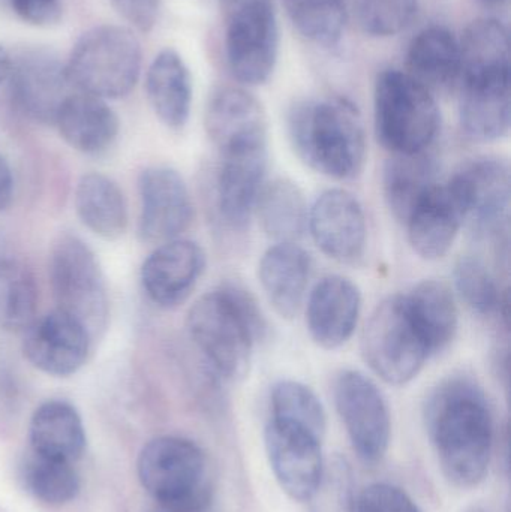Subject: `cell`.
I'll use <instances>...</instances> for the list:
<instances>
[{"label":"cell","instance_id":"cell-1","mask_svg":"<svg viewBox=\"0 0 511 512\" xmlns=\"http://www.w3.org/2000/svg\"><path fill=\"white\" fill-rule=\"evenodd\" d=\"M425 424L444 477L459 489L483 483L494 451V415L485 391L468 378H450L429 394Z\"/></svg>","mask_w":511,"mask_h":512},{"label":"cell","instance_id":"cell-2","mask_svg":"<svg viewBox=\"0 0 511 512\" xmlns=\"http://www.w3.org/2000/svg\"><path fill=\"white\" fill-rule=\"evenodd\" d=\"M288 134L306 165L335 180H353L366 164L365 125L359 108L348 99H309L291 107Z\"/></svg>","mask_w":511,"mask_h":512},{"label":"cell","instance_id":"cell-3","mask_svg":"<svg viewBox=\"0 0 511 512\" xmlns=\"http://www.w3.org/2000/svg\"><path fill=\"white\" fill-rule=\"evenodd\" d=\"M188 331L218 378L237 382L248 375L255 343L266 325L254 298L230 283L195 301Z\"/></svg>","mask_w":511,"mask_h":512},{"label":"cell","instance_id":"cell-4","mask_svg":"<svg viewBox=\"0 0 511 512\" xmlns=\"http://www.w3.org/2000/svg\"><path fill=\"white\" fill-rule=\"evenodd\" d=\"M141 486L165 512H201L213 493L210 462L203 448L182 436H159L137 460Z\"/></svg>","mask_w":511,"mask_h":512},{"label":"cell","instance_id":"cell-5","mask_svg":"<svg viewBox=\"0 0 511 512\" xmlns=\"http://www.w3.org/2000/svg\"><path fill=\"white\" fill-rule=\"evenodd\" d=\"M375 134L393 155L426 152L437 140L441 111L432 90L407 71L386 69L374 90Z\"/></svg>","mask_w":511,"mask_h":512},{"label":"cell","instance_id":"cell-6","mask_svg":"<svg viewBox=\"0 0 511 512\" xmlns=\"http://www.w3.org/2000/svg\"><path fill=\"white\" fill-rule=\"evenodd\" d=\"M143 53L131 27L102 24L78 38L66 60L72 89L96 98L119 99L138 83Z\"/></svg>","mask_w":511,"mask_h":512},{"label":"cell","instance_id":"cell-7","mask_svg":"<svg viewBox=\"0 0 511 512\" xmlns=\"http://www.w3.org/2000/svg\"><path fill=\"white\" fill-rule=\"evenodd\" d=\"M362 352L372 372L387 384L401 387L422 372L432 352L405 294L375 307L363 330Z\"/></svg>","mask_w":511,"mask_h":512},{"label":"cell","instance_id":"cell-8","mask_svg":"<svg viewBox=\"0 0 511 512\" xmlns=\"http://www.w3.org/2000/svg\"><path fill=\"white\" fill-rule=\"evenodd\" d=\"M219 5L231 75L245 86L266 83L279 56L275 0H219Z\"/></svg>","mask_w":511,"mask_h":512},{"label":"cell","instance_id":"cell-9","mask_svg":"<svg viewBox=\"0 0 511 512\" xmlns=\"http://www.w3.org/2000/svg\"><path fill=\"white\" fill-rule=\"evenodd\" d=\"M50 283L57 310L77 319L92 340L104 333L110 318L107 288L98 259L83 240L63 234L54 242Z\"/></svg>","mask_w":511,"mask_h":512},{"label":"cell","instance_id":"cell-10","mask_svg":"<svg viewBox=\"0 0 511 512\" xmlns=\"http://www.w3.org/2000/svg\"><path fill=\"white\" fill-rule=\"evenodd\" d=\"M336 411L353 450L366 465L387 454L392 435L389 406L372 379L357 370H342L333 382Z\"/></svg>","mask_w":511,"mask_h":512},{"label":"cell","instance_id":"cell-11","mask_svg":"<svg viewBox=\"0 0 511 512\" xmlns=\"http://www.w3.org/2000/svg\"><path fill=\"white\" fill-rule=\"evenodd\" d=\"M270 468L282 492L296 502H309L323 481V439L308 430L270 418L264 429Z\"/></svg>","mask_w":511,"mask_h":512},{"label":"cell","instance_id":"cell-12","mask_svg":"<svg viewBox=\"0 0 511 512\" xmlns=\"http://www.w3.org/2000/svg\"><path fill=\"white\" fill-rule=\"evenodd\" d=\"M8 81L15 107L35 122L54 123L72 93L65 63L48 48H26L11 54Z\"/></svg>","mask_w":511,"mask_h":512},{"label":"cell","instance_id":"cell-13","mask_svg":"<svg viewBox=\"0 0 511 512\" xmlns=\"http://www.w3.org/2000/svg\"><path fill=\"white\" fill-rule=\"evenodd\" d=\"M464 210L465 224L480 236L503 233L510 209V168L498 158L465 164L449 179Z\"/></svg>","mask_w":511,"mask_h":512},{"label":"cell","instance_id":"cell-14","mask_svg":"<svg viewBox=\"0 0 511 512\" xmlns=\"http://www.w3.org/2000/svg\"><path fill=\"white\" fill-rule=\"evenodd\" d=\"M141 212L138 236L162 245L179 239L194 219V206L183 177L173 168L150 167L138 179Z\"/></svg>","mask_w":511,"mask_h":512},{"label":"cell","instance_id":"cell-15","mask_svg":"<svg viewBox=\"0 0 511 512\" xmlns=\"http://www.w3.org/2000/svg\"><path fill=\"white\" fill-rule=\"evenodd\" d=\"M459 89V122L470 140L492 143L509 134L510 66L465 72Z\"/></svg>","mask_w":511,"mask_h":512},{"label":"cell","instance_id":"cell-16","mask_svg":"<svg viewBox=\"0 0 511 512\" xmlns=\"http://www.w3.org/2000/svg\"><path fill=\"white\" fill-rule=\"evenodd\" d=\"M308 231L323 254L341 264H359L368 245L365 210L356 195L329 189L309 209Z\"/></svg>","mask_w":511,"mask_h":512},{"label":"cell","instance_id":"cell-17","mask_svg":"<svg viewBox=\"0 0 511 512\" xmlns=\"http://www.w3.org/2000/svg\"><path fill=\"white\" fill-rule=\"evenodd\" d=\"M90 343L92 337L77 319L54 310L24 331L23 354L42 373L66 378L86 364Z\"/></svg>","mask_w":511,"mask_h":512},{"label":"cell","instance_id":"cell-18","mask_svg":"<svg viewBox=\"0 0 511 512\" xmlns=\"http://www.w3.org/2000/svg\"><path fill=\"white\" fill-rule=\"evenodd\" d=\"M207 135L219 152L267 146L269 123L263 104L242 87H221L207 102Z\"/></svg>","mask_w":511,"mask_h":512},{"label":"cell","instance_id":"cell-19","mask_svg":"<svg viewBox=\"0 0 511 512\" xmlns=\"http://www.w3.org/2000/svg\"><path fill=\"white\" fill-rule=\"evenodd\" d=\"M207 258L198 243L176 239L159 245L141 267L147 297L164 309L188 300L206 270Z\"/></svg>","mask_w":511,"mask_h":512},{"label":"cell","instance_id":"cell-20","mask_svg":"<svg viewBox=\"0 0 511 512\" xmlns=\"http://www.w3.org/2000/svg\"><path fill=\"white\" fill-rule=\"evenodd\" d=\"M362 312V292L348 277H323L309 294L306 325L320 348L333 351L353 337Z\"/></svg>","mask_w":511,"mask_h":512},{"label":"cell","instance_id":"cell-21","mask_svg":"<svg viewBox=\"0 0 511 512\" xmlns=\"http://www.w3.org/2000/svg\"><path fill=\"white\" fill-rule=\"evenodd\" d=\"M267 146L246 147L221 153L216 201L225 224L245 230L254 215L267 171Z\"/></svg>","mask_w":511,"mask_h":512},{"label":"cell","instance_id":"cell-22","mask_svg":"<svg viewBox=\"0 0 511 512\" xmlns=\"http://www.w3.org/2000/svg\"><path fill=\"white\" fill-rule=\"evenodd\" d=\"M464 224V210L449 182L432 188L405 222L411 248L428 261L449 254Z\"/></svg>","mask_w":511,"mask_h":512},{"label":"cell","instance_id":"cell-23","mask_svg":"<svg viewBox=\"0 0 511 512\" xmlns=\"http://www.w3.org/2000/svg\"><path fill=\"white\" fill-rule=\"evenodd\" d=\"M311 255L297 243H275L261 256L258 279L267 300L282 318L299 313L311 279Z\"/></svg>","mask_w":511,"mask_h":512},{"label":"cell","instance_id":"cell-24","mask_svg":"<svg viewBox=\"0 0 511 512\" xmlns=\"http://www.w3.org/2000/svg\"><path fill=\"white\" fill-rule=\"evenodd\" d=\"M54 125L68 146L84 155L107 152L119 135V117L104 99L71 93L57 113Z\"/></svg>","mask_w":511,"mask_h":512},{"label":"cell","instance_id":"cell-25","mask_svg":"<svg viewBox=\"0 0 511 512\" xmlns=\"http://www.w3.org/2000/svg\"><path fill=\"white\" fill-rule=\"evenodd\" d=\"M29 442L32 453L74 465L87 445L83 418L71 403L48 400L30 418Z\"/></svg>","mask_w":511,"mask_h":512},{"label":"cell","instance_id":"cell-26","mask_svg":"<svg viewBox=\"0 0 511 512\" xmlns=\"http://www.w3.org/2000/svg\"><path fill=\"white\" fill-rule=\"evenodd\" d=\"M192 77L183 57L173 48L156 54L146 75V95L156 117L179 131L188 123L192 108Z\"/></svg>","mask_w":511,"mask_h":512},{"label":"cell","instance_id":"cell-27","mask_svg":"<svg viewBox=\"0 0 511 512\" xmlns=\"http://www.w3.org/2000/svg\"><path fill=\"white\" fill-rule=\"evenodd\" d=\"M407 68L429 90L456 86L461 78L459 39L447 27H425L408 45Z\"/></svg>","mask_w":511,"mask_h":512},{"label":"cell","instance_id":"cell-28","mask_svg":"<svg viewBox=\"0 0 511 512\" xmlns=\"http://www.w3.org/2000/svg\"><path fill=\"white\" fill-rule=\"evenodd\" d=\"M438 183V165L428 150L416 155H393L384 165V198L395 218L404 224Z\"/></svg>","mask_w":511,"mask_h":512},{"label":"cell","instance_id":"cell-29","mask_svg":"<svg viewBox=\"0 0 511 512\" xmlns=\"http://www.w3.org/2000/svg\"><path fill=\"white\" fill-rule=\"evenodd\" d=\"M75 210L80 221L96 236L117 240L128 228V206L119 186L104 174L81 177L75 189Z\"/></svg>","mask_w":511,"mask_h":512},{"label":"cell","instance_id":"cell-30","mask_svg":"<svg viewBox=\"0 0 511 512\" xmlns=\"http://www.w3.org/2000/svg\"><path fill=\"white\" fill-rule=\"evenodd\" d=\"M254 213L264 233L276 243H297L308 231L309 207L305 195L291 180L264 183Z\"/></svg>","mask_w":511,"mask_h":512},{"label":"cell","instance_id":"cell-31","mask_svg":"<svg viewBox=\"0 0 511 512\" xmlns=\"http://www.w3.org/2000/svg\"><path fill=\"white\" fill-rule=\"evenodd\" d=\"M405 297L432 355L449 348L459 328L458 303L452 289L440 280H423Z\"/></svg>","mask_w":511,"mask_h":512},{"label":"cell","instance_id":"cell-32","mask_svg":"<svg viewBox=\"0 0 511 512\" xmlns=\"http://www.w3.org/2000/svg\"><path fill=\"white\" fill-rule=\"evenodd\" d=\"M20 483L27 495L47 507H63L77 499L81 481L72 463L30 453L20 465Z\"/></svg>","mask_w":511,"mask_h":512},{"label":"cell","instance_id":"cell-33","mask_svg":"<svg viewBox=\"0 0 511 512\" xmlns=\"http://www.w3.org/2000/svg\"><path fill=\"white\" fill-rule=\"evenodd\" d=\"M38 288L29 268L14 259H0V330L26 331L36 319Z\"/></svg>","mask_w":511,"mask_h":512},{"label":"cell","instance_id":"cell-34","mask_svg":"<svg viewBox=\"0 0 511 512\" xmlns=\"http://www.w3.org/2000/svg\"><path fill=\"white\" fill-rule=\"evenodd\" d=\"M297 32L321 48H336L347 26L345 0H282Z\"/></svg>","mask_w":511,"mask_h":512},{"label":"cell","instance_id":"cell-35","mask_svg":"<svg viewBox=\"0 0 511 512\" xmlns=\"http://www.w3.org/2000/svg\"><path fill=\"white\" fill-rule=\"evenodd\" d=\"M459 48L461 75L477 69L510 66L509 30L497 18L471 21L459 39Z\"/></svg>","mask_w":511,"mask_h":512},{"label":"cell","instance_id":"cell-36","mask_svg":"<svg viewBox=\"0 0 511 512\" xmlns=\"http://www.w3.org/2000/svg\"><path fill=\"white\" fill-rule=\"evenodd\" d=\"M270 418L308 430L317 438H326L327 415L317 394L302 382H276L270 393Z\"/></svg>","mask_w":511,"mask_h":512},{"label":"cell","instance_id":"cell-37","mask_svg":"<svg viewBox=\"0 0 511 512\" xmlns=\"http://www.w3.org/2000/svg\"><path fill=\"white\" fill-rule=\"evenodd\" d=\"M453 279L459 297L477 315L491 316L507 307V298L501 295L494 274L482 259L476 256L459 259Z\"/></svg>","mask_w":511,"mask_h":512},{"label":"cell","instance_id":"cell-38","mask_svg":"<svg viewBox=\"0 0 511 512\" xmlns=\"http://www.w3.org/2000/svg\"><path fill=\"white\" fill-rule=\"evenodd\" d=\"M419 0H353L357 24L366 35L390 38L416 17Z\"/></svg>","mask_w":511,"mask_h":512},{"label":"cell","instance_id":"cell-39","mask_svg":"<svg viewBox=\"0 0 511 512\" xmlns=\"http://www.w3.org/2000/svg\"><path fill=\"white\" fill-rule=\"evenodd\" d=\"M309 502L311 512H356L353 474L344 457L335 456L326 465L323 481Z\"/></svg>","mask_w":511,"mask_h":512},{"label":"cell","instance_id":"cell-40","mask_svg":"<svg viewBox=\"0 0 511 512\" xmlns=\"http://www.w3.org/2000/svg\"><path fill=\"white\" fill-rule=\"evenodd\" d=\"M356 512H422L416 502L399 487L374 483L356 499Z\"/></svg>","mask_w":511,"mask_h":512},{"label":"cell","instance_id":"cell-41","mask_svg":"<svg viewBox=\"0 0 511 512\" xmlns=\"http://www.w3.org/2000/svg\"><path fill=\"white\" fill-rule=\"evenodd\" d=\"M12 11L24 23L36 27H50L62 18L60 0H9Z\"/></svg>","mask_w":511,"mask_h":512},{"label":"cell","instance_id":"cell-42","mask_svg":"<svg viewBox=\"0 0 511 512\" xmlns=\"http://www.w3.org/2000/svg\"><path fill=\"white\" fill-rule=\"evenodd\" d=\"M111 3L129 26L144 33L155 27L161 11V0H111Z\"/></svg>","mask_w":511,"mask_h":512},{"label":"cell","instance_id":"cell-43","mask_svg":"<svg viewBox=\"0 0 511 512\" xmlns=\"http://www.w3.org/2000/svg\"><path fill=\"white\" fill-rule=\"evenodd\" d=\"M14 198V179L8 162L0 156V212L9 209Z\"/></svg>","mask_w":511,"mask_h":512},{"label":"cell","instance_id":"cell-44","mask_svg":"<svg viewBox=\"0 0 511 512\" xmlns=\"http://www.w3.org/2000/svg\"><path fill=\"white\" fill-rule=\"evenodd\" d=\"M9 71H11V54L0 45V84L8 81Z\"/></svg>","mask_w":511,"mask_h":512},{"label":"cell","instance_id":"cell-45","mask_svg":"<svg viewBox=\"0 0 511 512\" xmlns=\"http://www.w3.org/2000/svg\"><path fill=\"white\" fill-rule=\"evenodd\" d=\"M467 512H486L485 510H482V508H471L470 511Z\"/></svg>","mask_w":511,"mask_h":512},{"label":"cell","instance_id":"cell-46","mask_svg":"<svg viewBox=\"0 0 511 512\" xmlns=\"http://www.w3.org/2000/svg\"><path fill=\"white\" fill-rule=\"evenodd\" d=\"M485 2H495V3H497V2H503V0H485Z\"/></svg>","mask_w":511,"mask_h":512}]
</instances>
